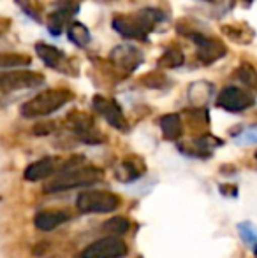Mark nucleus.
<instances>
[{
    "label": "nucleus",
    "instance_id": "1",
    "mask_svg": "<svg viewBox=\"0 0 257 258\" xmlns=\"http://www.w3.org/2000/svg\"><path fill=\"white\" fill-rule=\"evenodd\" d=\"M83 162H85L83 156H72L65 165H62L59 174L49 177L42 184V191L44 194H59V191L85 188L99 183L104 177L102 169H97V167H90V165L83 167L81 165Z\"/></svg>",
    "mask_w": 257,
    "mask_h": 258
},
{
    "label": "nucleus",
    "instance_id": "2",
    "mask_svg": "<svg viewBox=\"0 0 257 258\" xmlns=\"http://www.w3.org/2000/svg\"><path fill=\"white\" fill-rule=\"evenodd\" d=\"M166 21V14L159 9H143L130 16H117L111 21V27L127 39H146V35Z\"/></svg>",
    "mask_w": 257,
    "mask_h": 258
},
{
    "label": "nucleus",
    "instance_id": "3",
    "mask_svg": "<svg viewBox=\"0 0 257 258\" xmlns=\"http://www.w3.org/2000/svg\"><path fill=\"white\" fill-rule=\"evenodd\" d=\"M71 93L65 90H46V92L35 95L28 102L21 105V114L25 118H41L48 116L52 112L59 111L71 100Z\"/></svg>",
    "mask_w": 257,
    "mask_h": 258
},
{
    "label": "nucleus",
    "instance_id": "4",
    "mask_svg": "<svg viewBox=\"0 0 257 258\" xmlns=\"http://www.w3.org/2000/svg\"><path fill=\"white\" fill-rule=\"evenodd\" d=\"M76 206L81 213H113L120 207V197L106 190L81 191L76 199Z\"/></svg>",
    "mask_w": 257,
    "mask_h": 258
},
{
    "label": "nucleus",
    "instance_id": "5",
    "mask_svg": "<svg viewBox=\"0 0 257 258\" xmlns=\"http://www.w3.org/2000/svg\"><path fill=\"white\" fill-rule=\"evenodd\" d=\"M129 248L125 244V241H122L120 237H102L99 241L92 242L90 246H86L83 249L79 258H124L127 255Z\"/></svg>",
    "mask_w": 257,
    "mask_h": 258
},
{
    "label": "nucleus",
    "instance_id": "6",
    "mask_svg": "<svg viewBox=\"0 0 257 258\" xmlns=\"http://www.w3.org/2000/svg\"><path fill=\"white\" fill-rule=\"evenodd\" d=\"M254 97L248 92H245L243 88H238V86H227L220 92L217 104L219 107L226 109L229 112H241L245 109L252 107L254 105Z\"/></svg>",
    "mask_w": 257,
    "mask_h": 258
},
{
    "label": "nucleus",
    "instance_id": "7",
    "mask_svg": "<svg viewBox=\"0 0 257 258\" xmlns=\"http://www.w3.org/2000/svg\"><path fill=\"white\" fill-rule=\"evenodd\" d=\"M93 107H95V111L99 112V114L102 116V118L106 119L111 126H115V128H118V130H127L129 128L127 121H125L124 112H122V107L115 102V100L97 95V97H93Z\"/></svg>",
    "mask_w": 257,
    "mask_h": 258
},
{
    "label": "nucleus",
    "instance_id": "8",
    "mask_svg": "<svg viewBox=\"0 0 257 258\" xmlns=\"http://www.w3.org/2000/svg\"><path fill=\"white\" fill-rule=\"evenodd\" d=\"M2 90L9 92V90H21V88H35L44 83V78L35 72H7L4 71L2 74Z\"/></svg>",
    "mask_w": 257,
    "mask_h": 258
},
{
    "label": "nucleus",
    "instance_id": "9",
    "mask_svg": "<svg viewBox=\"0 0 257 258\" xmlns=\"http://www.w3.org/2000/svg\"><path fill=\"white\" fill-rule=\"evenodd\" d=\"M110 58L117 67H120L125 72H132L143 63V53L132 44H122L117 46L110 53Z\"/></svg>",
    "mask_w": 257,
    "mask_h": 258
},
{
    "label": "nucleus",
    "instance_id": "10",
    "mask_svg": "<svg viewBox=\"0 0 257 258\" xmlns=\"http://www.w3.org/2000/svg\"><path fill=\"white\" fill-rule=\"evenodd\" d=\"M62 169V165L59 163V160L53 158V156H46L42 160H37L32 165L27 167L25 170V179L27 181H42L48 179V177L55 176L57 170Z\"/></svg>",
    "mask_w": 257,
    "mask_h": 258
},
{
    "label": "nucleus",
    "instance_id": "11",
    "mask_svg": "<svg viewBox=\"0 0 257 258\" xmlns=\"http://www.w3.org/2000/svg\"><path fill=\"white\" fill-rule=\"evenodd\" d=\"M192 39L197 44L199 60L204 61V63H212V61L219 60V58H222L226 54V48L219 41H215V39H208L201 34L192 35Z\"/></svg>",
    "mask_w": 257,
    "mask_h": 258
},
{
    "label": "nucleus",
    "instance_id": "12",
    "mask_svg": "<svg viewBox=\"0 0 257 258\" xmlns=\"http://www.w3.org/2000/svg\"><path fill=\"white\" fill-rule=\"evenodd\" d=\"M78 13V6L69 0H62V2L57 6V11L49 16L48 20V30L52 35H60L62 28L69 23V20L72 18V14Z\"/></svg>",
    "mask_w": 257,
    "mask_h": 258
},
{
    "label": "nucleus",
    "instance_id": "13",
    "mask_svg": "<svg viewBox=\"0 0 257 258\" xmlns=\"http://www.w3.org/2000/svg\"><path fill=\"white\" fill-rule=\"evenodd\" d=\"M35 53L39 54V58H41L48 67L59 69V71H67V69H65V65H67V56H65L60 49H57L55 46L39 42V44H35Z\"/></svg>",
    "mask_w": 257,
    "mask_h": 258
},
{
    "label": "nucleus",
    "instance_id": "14",
    "mask_svg": "<svg viewBox=\"0 0 257 258\" xmlns=\"http://www.w3.org/2000/svg\"><path fill=\"white\" fill-rule=\"evenodd\" d=\"M67 220H71V218H69V214L64 213V211H42V213L35 214L34 223L41 232H49V230H53V228L60 227V225L65 223Z\"/></svg>",
    "mask_w": 257,
    "mask_h": 258
},
{
    "label": "nucleus",
    "instance_id": "15",
    "mask_svg": "<svg viewBox=\"0 0 257 258\" xmlns=\"http://www.w3.org/2000/svg\"><path fill=\"white\" fill-rule=\"evenodd\" d=\"M143 170H144L143 160L129 158V160H125V162L120 163V169H118L117 176L120 181H134L143 174Z\"/></svg>",
    "mask_w": 257,
    "mask_h": 258
},
{
    "label": "nucleus",
    "instance_id": "16",
    "mask_svg": "<svg viewBox=\"0 0 257 258\" xmlns=\"http://www.w3.org/2000/svg\"><path fill=\"white\" fill-rule=\"evenodd\" d=\"M161 128L164 134L166 139L169 141H176L182 136V118L178 114H166L161 118Z\"/></svg>",
    "mask_w": 257,
    "mask_h": 258
},
{
    "label": "nucleus",
    "instance_id": "17",
    "mask_svg": "<svg viewBox=\"0 0 257 258\" xmlns=\"http://www.w3.org/2000/svg\"><path fill=\"white\" fill-rule=\"evenodd\" d=\"M67 34H69V41H71L72 44L78 46V48H85V46L90 42L88 28H86L83 23H79V21H74V23L69 25Z\"/></svg>",
    "mask_w": 257,
    "mask_h": 258
},
{
    "label": "nucleus",
    "instance_id": "18",
    "mask_svg": "<svg viewBox=\"0 0 257 258\" xmlns=\"http://www.w3.org/2000/svg\"><path fill=\"white\" fill-rule=\"evenodd\" d=\"M183 60H185V58H183V53L180 51V49H176V48H171L169 51H166L161 56L159 65H161V67L175 69V67H180V65L183 63Z\"/></svg>",
    "mask_w": 257,
    "mask_h": 258
},
{
    "label": "nucleus",
    "instance_id": "19",
    "mask_svg": "<svg viewBox=\"0 0 257 258\" xmlns=\"http://www.w3.org/2000/svg\"><path fill=\"white\" fill-rule=\"evenodd\" d=\"M129 227H130L129 220H125V218H122V216H117V218H113V220H108L106 223H104V230L110 232V234H115V235L125 234V232L129 230Z\"/></svg>",
    "mask_w": 257,
    "mask_h": 258
},
{
    "label": "nucleus",
    "instance_id": "20",
    "mask_svg": "<svg viewBox=\"0 0 257 258\" xmlns=\"http://www.w3.org/2000/svg\"><path fill=\"white\" fill-rule=\"evenodd\" d=\"M238 230H240V235L247 244L255 246L257 244V228L252 223H241L238 225Z\"/></svg>",
    "mask_w": 257,
    "mask_h": 258
},
{
    "label": "nucleus",
    "instance_id": "21",
    "mask_svg": "<svg viewBox=\"0 0 257 258\" xmlns=\"http://www.w3.org/2000/svg\"><path fill=\"white\" fill-rule=\"evenodd\" d=\"M18 54L14 56V54H6V56L2 58V69L4 71H7L9 67H25V65H30V58H21V60H18Z\"/></svg>",
    "mask_w": 257,
    "mask_h": 258
},
{
    "label": "nucleus",
    "instance_id": "22",
    "mask_svg": "<svg viewBox=\"0 0 257 258\" xmlns=\"http://www.w3.org/2000/svg\"><path fill=\"white\" fill-rule=\"evenodd\" d=\"M238 144H257V126H250V128L243 130L240 136L236 137Z\"/></svg>",
    "mask_w": 257,
    "mask_h": 258
},
{
    "label": "nucleus",
    "instance_id": "23",
    "mask_svg": "<svg viewBox=\"0 0 257 258\" xmlns=\"http://www.w3.org/2000/svg\"><path fill=\"white\" fill-rule=\"evenodd\" d=\"M243 2H247V4H248V2H252V0H243Z\"/></svg>",
    "mask_w": 257,
    "mask_h": 258
}]
</instances>
